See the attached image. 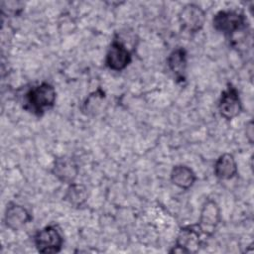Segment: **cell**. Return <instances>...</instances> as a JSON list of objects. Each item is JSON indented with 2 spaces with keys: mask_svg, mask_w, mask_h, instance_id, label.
<instances>
[{
  "mask_svg": "<svg viewBox=\"0 0 254 254\" xmlns=\"http://www.w3.org/2000/svg\"><path fill=\"white\" fill-rule=\"evenodd\" d=\"M57 100V91L53 84L43 81L32 86L24 96V108L41 117L47 109L53 108Z\"/></svg>",
  "mask_w": 254,
  "mask_h": 254,
  "instance_id": "6da1fadb",
  "label": "cell"
},
{
  "mask_svg": "<svg viewBox=\"0 0 254 254\" xmlns=\"http://www.w3.org/2000/svg\"><path fill=\"white\" fill-rule=\"evenodd\" d=\"M132 62V51L116 34L107 50L104 64L113 71L124 70Z\"/></svg>",
  "mask_w": 254,
  "mask_h": 254,
  "instance_id": "5b68a950",
  "label": "cell"
},
{
  "mask_svg": "<svg viewBox=\"0 0 254 254\" xmlns=\"http://www.w3.org/2000/svg\"><path fill=\"white\" fill-rule=\"evenodd\" d=\"M202 232L197 225L190 224L183 226L176 238L175 245L169 250V253H196L201 246Z\"/></svg>",
  "mask_w": 254,
  "mask_h": 254,
  "instance_id": "277c9868",
  "label": "cell"
},
{
  "mask_svg": "<svg viewBox=\"0 0 254 254\" xmlns=\"http://www.w3.org/2000/svg\"><path fill=\"white\" fill-rule=\"evenodd\" d=\"M105 97V92L100 87H98L85 98L81 105V111L86 115L95 114L102 106Z\"/></svg>",
  "mask_w": 254,
  "mask_h": 254,
  "instance_id": "9a60e30c",
  "label": "cell"
},
{
  "mask_svg": "<svg viewBox=\"0 0 254 254\" xmlns=\"http://www.w3.org/2000/svg\"><path fill=\"white\" fill-rule=\"evenodd\" d=\"M221 221L220 207L212 198H206L201 205L197 225L203 235L212 236Z\"/></svg>",
  "mask_w": 254,
  "mask_h": 254,
  "instance_id": "ba28073f",
  "label": "cell"
},
{
  "mask_svg": "<svg viewBox=\"0 0 254 254\" xmlns=\"http://www.w3.org/2000/svg\"><path fill=\"white\" fill-rule=\"evenodd\" d=\"M253 121L250 120L247 124H246V138L248 139V141L250 142V144L253 143Z\"/></svg>",
  "mask_w": 254,
  "mask_h": 254,
  "instance_id": "2e32d148",
  "label": "cell"
},
{
  "mask_svg": "<svg viewBox=\"0 0 254 254\" xmlns=\"http://www.w3.org/2000/svg\"><path fill=\"white\" fill-rule=\"evenodd\" d=\"M170 179L174 186L183 190H188L194 185L196 175L191 168L180 164L173 167L170 174Z\"/></svg>",
  "mask_w": 254,
  "mask_h": 254,
  "instance_id": "4fadbf2b",
  "label": "cell"
},
{
  "mask_svg": "<svg viewBox=\"0 0 254 254\" xmlns=\"http://www.w3.org/2000/svg\"><path fill=\"white\" fill-rule=\"evenodd\" d=\"M38 252L45 254L58 253L64 246V236L56 224H49L39 229L33 237Z\"/></svg>",
  "mask_w": 254,
  "mask_h": 254,
  "instance_id": "3957f363",
  "label": "cell"
},
{
  "mask_svg": "<svg viewBox=\"0 0 254 254\" xmlns=\"http://www.w3.org/2000/svg\"><path fill=\"white\" fill-rule=\"evenodd\" d=\"M178 20L183 31L189 34H196L202 30L205 24L206 14L199 5L188 3L180 10Z\"/></svg>",
  "mask_w": 254,
  "mask_h": 254,
  "instance_id": "8992f818",
  "label": "cell"
},
{
  "mask_svg": "<svg viewBox=\"0 0 254 254\" xmlns=\"http://www.w3.org/2000/svg\"><path fill=\"white\" fill-rule=\"evenodd\" d=\"M167 64L178 81H184L186 79V70L188 65V54L187 51L178 47L174 49L167 58Z\"/></svg>",
  "mask_w": 254,
  "mask_h": 254,
  "instance_id": "7c38bea8",
  "label": "cell"
},
{
  "mask_svg": "<svg viewBox=\"0 0 254 254\" xmlns=\"http://www.w3.org/2000/svg\"><path fill=\"white\" fill-rule=\"evenodd\" d=\"M79 173V167L75 160L68 156L57 157L52 167V174L64 184H72L75 182Z\"/></svg>",
  "mask_w": 254,
  "mask_h": 254,
  "instance_id": "30bf717a",
  "label": "cell"
},
{
  "mask_svg": "<svg viewBox=\"0 0 254 254\" xmlns=\"http://www.w3.org/2000/svg\"><path fill=\"white\" fill-rule=\"evenodd\" d=\"M32 214L25 206L14 201H10L7 204L4 212L3 221L5 226L10 230H20L26 224L32 221Z\"/></svg>",
  "mask_w": 254,
  "mask_h": 254,
  "instance_id": "9c48e42d",
  "label": "cell"
},
{
  "mask_svg": "<svg viewBox=\"0 0 254 254\" xmlns=\"http://www.w3.org/2000/svg\"><path fill=\"white\" fill-rule=\"evenodd\" d=\"M64 199L71 206L79 208L83 206L88 199V190L83 184L74 182L68 185L64 195Z\"/></svg>",
  "mask_w": 254,
  "mask_h": 254,
  "instance_id": "5bb4252c",
  "label": "cell"
},
{
  "mask_svg": "<svg viewBox=\"0 0 254 254\" xmlns=\"http://www.w3.org/2000/svg\"><path fill=\"white\" fill-rule=\"evenodd\" d=\"M243 110L242 101L237 88L228 83L227 87L221 92L218 101V111L225 120H232L240 115Z\"/></svg>",
  "mask_w": 254,
  "mask_h": 254,
  "instance_id": "52a82bcc",
  "label": "cell"
},
{
  "mask_svg": "<svg viewBox=\"0 0 254 254\" xmlns=\"http://www.w3.org/2000/svg\"><path fill=\"white\" fill-rule=\"evenodd\" d=\"M237 172L238 168L236 160L230 153H223L220 155L213 165V174L221 181L233 179L237 175Z\"/></svg>",
  "mask_w": 254,
  "mask_h": 254,
  "instance_id": "8fae6325",
  "label": "cell"
},
{
  "mask_svg": "<svg viewBox=\"0 0 254 254\" xmlns=\"http://www.w3.org/2000/svg\"><path fill=\"white\" fill-rule=\"evenodd\" d=\"M213 28L228 39L236 34L249 30L246 16L236 10H220L212 18Z\"/></svg>",
  "mask_w": 254,
  "mask_h": 254,
  "instance_id": "7a4b0ae2",
  "label": "cell"
}]
</instances>
